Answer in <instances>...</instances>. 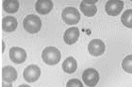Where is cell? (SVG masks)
<instances>
[{"mask_svg": "<svg viewBox=\"0 0 132 87\" xmlns=\"http://www.w3.org/2000/svg\"><path fill=\"white\" fill-rule=\"evenodd\" d=\"M42 58L44 63L48 65H55L61 61V54L60 50L54 46H47L43 50Z\"/></svg>", "mask_w": 132, "mask_h": 87, "instance_id": "obj_1", "label": "cell"}, {"mask_svg": "<svg viewBox=\"0 0 132 87\" xmlns=\"http://www.w3.org/2000/svg\"><path fill=\"white\" fill-rule=\"evenodd\" d=\"M23 26L28 33H37L41 30L42 20L35 14H29L24 19Z\"/></svg>", "mask_w": 132, "mask_h": 87, "instance_id": "obj_2", "label": "cell"}, {"mask_svg": "<svg viewBox=\"0 0 132 87\" xmlns=\"http://www.w3.org/2000/svg\"><path fill=\"white\" fill-rule=\"evenodd\" d=\"M61 18L67 25H77L80 20V13L74 7H67L61 12Z\"/></svg>", "mask_w": 132, "mask_h": 87, "instance_id": "obj_3", "label": "cell"}, {"mask_svg": "<svg viewBox=\"0 0 132 87\" xmlns=\"http://www.w3.org/2000/svg\"><path fill=\"white\" fill-rule=\"evenodd\" d=\"M99 73L94 68H88L82 73V81L87 86L94 87L99 82Z\"/></svg>", "mask_w": 132, "mask_h": 87, "instance_id": "obj_4", "label": "cell"}, {"mask_svg": "<svg viewBox=\"0 0 132 87\" xmlns=\"http://www.w3.org/2000/svg\"><path fill=\"white\" fill-rule=\"evenodd\" d=\"M124 9V2L121 0H110L106 3L105 11L110 16H117Z\"/></svg>", "mask_w": 132, "mask_h": 87, "instance_id": "obj_5", "label": "cell"}, {"mask_svg": "<svg viewBox=\"0 0 132 87\" xmlns=\"http://www.w3.org/2000/svg\"><path fill=\"white\" fill-rule=\"evenodd\" d=\"M88 50L91 55L94 57H98V56L104 54L105 50H106V46L100 39H94L89 43Z\"/></svg>", "mask_w": 132, "mask_h": 87, "instance_id": "obj_6", "label": "cell"}, {"mask_svg": "<svg viewBox=\"0 0 132 87\" xmlns=\"http://www.w3.org/2000/svg\"><path fill=\"white\" fill-rule=\"evenodd\" d=\"M23 76L28 82H35L36 81H38V79L41 76V69L38 65H28L24 70Z\"/></svg>", "mask_w": 132, "mask_h": 87, "instance_id": "obj_7", "label": "cell"}, {"mask_svg": "<svg viewBox=\"0 0 132 87\" xmlns=\"http://www.w3.org/2000/svg\"><path fill=\"white\" fill-rule=\"evenodd\" d=\"M10 58L14 63H23L27 60V52L21 47H11L10 50Z\"/></svg>", "mask_w": 132, "mask_h": 87, "instance_id": "obj_8", "label": "cell"}, {"mask_svg": "<svg viewBox=\"0 0 132 87\" xmlns=\"http://www.w3.org/2000/svg\"><path fill=\"white\" fill-rule=\"evenodd\" d=\"M96 1H82L80 3V11L84 15L88 17L94 16L97 12V8L95 5Z\"/></svg>", "mask_w": 132, "mask_h": 87, "instance_id": "obj_9", "label": "cell"}, {"mask_svg": "<svg viewBox=\"0 0 132 87\" xmlns=\"http://www.w3.org/2000/svg\"><path fill=\"white\" fill-rule=\"evenodd\" d=\"M17 71L16 69L12 66L7 65L5 67L2 68V81L6 82H10L12 83L13 82H15L17 79Z\"/></svg>", "mask_w": 132, "mask_h": 87, "instance_id": "obj_10", "label": "cell"}, {"mask_svg": "<svg viewBox=\"0 0 132 87\" xmlns=\"http://www.w3.org/2000/svg\"><path fill=\"white\" fill-rule=\"evenodd\" d=\"M80 35V31L78 27H70L66 30L63 35V40L67 45H73L77 43Z\"/></svg>", "mask_w": 132, "mask_h": 87, "instance_id": "obj_11", "label": "cell"}, {"mask_svg": "<svg viewBox=\"0 0 132 87\" xmlns=\"http://www.w3.org/2000/svg\"><path fill=\"white\" fill-rule=\"evenodd\" d=\"M53 2L51 0H38L35 4V9L40 14H47L52 11Z\"/></svg>", "mask_w": 132, "mask_h": 87, "instance_id": "obj_12", "label": "cell"}, {"mask_svg": "<svg viewBox=\"0 0 132 87\" xmlns=\"http://www.w3.org/2000/svg\"><path fill=\"white\" fill-rule=\"evenodd\" d=\"M18 22L13 16H6L2 20V30L6 32H12L16 30Z\"/></svg>", "mask_w": 132, "mask_h": 87, "instance_id": "obj_13", "label": "cell"}, {"mask_svg": "<svg viewBox=\"0 0 132 87\" xmlns=\"http://www.w3.org/2000/svg\"><path fill=\"white\" fill-rule=\"evenodd\" d=\"M77 61L75 60V58L73 57H68L66 58L64 62L62 63V70L65 73L72 74L74 73L75 71L77 70Z\"/></svg>", "mask_w": 132, "mask_h": 87, "instance_id": "obj_14", "label": "cell"}, {"mask_svg": "<svg viewBox=\"0 0 132 87\" xmlns=\"http://www.w3.org/2000/svg\"><path fill=\"white\" fill-rule=\"evenodd\" d=\"M3 9L8 13H15L19 10V2L17 0H5L3 2Z\"/></svg>", "mask_w": 132, "mask_h": 87, "instance_id": "obj_15", "label": "cell"}, {"mask_svg": "<svg viewBox=\"0 0 132 87\" xmlns=\"http://www.w3.org/2000/svg\"><path fill=\"white\" fill-rule=\"evenodd\" d=\"M122 24L126 27L132 28V10H127L121 16Z\"/></svg>", "mask_w": 132, "mask_h": 87, "instance_id": "obj_16", "label": "cell"}, {"mask_svg": "<svg viewBox=\"0 0 132 87\" xmlns=\"http://www.w3.org/2000/svg\"><path fill=\"white\" fill-rule=\"evenodd\" d=\"M122 67L127 73L132 74V55H128L122 62Z\"/></svg>", "mask_w": 132, "mask_h": 87, "instance_id": "obj_17", "label": "cell"}, {"mask_svg": "<svg viewBox=\"0 0 132 87\" xmlns=\"http://www.w3.org/2000/svg\"><path fill=\"white\" fill-rule=\"evenodd\" d=\"M66 87H83V83L78 79H71L67 82Z\"/></svg>", "mask_w": 132, "mask_h": 87, "instance_id": "obj_18", "label": "cell"}, {"mask_svg": "<svg viewBox=\"0 0 132 87\" xmlns=\"http://www.w3.org/2000/svg\"><path fill=\"white\" fill-rule=\"evenodd\" d=\"M2 87H12V84H11V83H10V82H2Z\"/></svg>", "mask_w": 132, "mask_h": 87, "instance_id": "obj_19", "label": "cell"}, {"mask_svg": "<svg viewBox=\"0 0 132 87\" xmlns=\"http://www.w3.org/2000/svg\"><path fill=\"white\" fill-rule=\"evenodd\" d=\"M18 87H30V86H28V85H27V84H22V85H20V86H18Z\"/></svg>", "mask_w": 132, "mask_h": 87, "instance_id": "obj_20", "label": "cell"}]
</instances>
